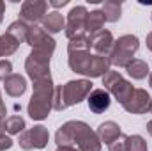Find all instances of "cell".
I'll return each instance as SVG.
<instances>
[{
    "instance_id": "cell-1",
    "label": "cell",
    "mask_w": 152,
    "mask_h": 151,
    "mask_svg": "<svg viewBox=\"0 0 152 151\" xmlns=\"http://www.w3.org/2000/svg\"><path fill=\"white\" fill-rule=\"evenodd\" d=\"M57 146H73L78 151H101V141L83 121H67L55 133Z\"/></svg>"
},
{
    "instance_id": "cell-2",
    "label": "cell",
    "mask_w": 152,
    "mask_h": 151,
    "mask_svg": "<svg viewBox=\"0 0 152 151\" xmlns=\"http://www.w3.org/2000/svg\"><path fill=\"white\" fill-rule=\"evenodd\" d=\"M53 93L55 85L51 76L34 82V94L28 103V115L34 121H42L50 115V110L53 109Z\"/></svg>"
},
{
    "instance_id": "cell-3",
    "label": "cell",
    "mask_w": 152,
    "mask_h": 151,
    "mask_svg": "<svg viewBox=\"0 0 152 151\" xmlns=\"http://www.w3.org/2000/svg\"><path fill=\"white\" fill-rule=\"evenodd\" d=\"M92 93L90 80H71L64 85H57L53 93V109L64 110L71 105H78Z\"/></svg>"
},
{
    "instance_id": "cell-4",
    "label": "cell",
    "mask_w": 152,
    "mask_h": 151,
    "mask_svg": "<svg viewBox=\"0 0 152 151\" xmlns=\"http://www.w3.org/2000/svg\"><path fill=\"white\" fill-rule=\"evenodd\" d=\"M67 64L75 73L87 75L90 78L104 76V73L110 70L108 57L96 55V53H90V52H71Z\"/></svg>"
},
{
    "instance_id": "cell-5",
    "label": "cell",
    "mask_w": 152,
    "mask_h": 151,
    "mask_svg": "<svg viewBox=\"0 0 152 151\" xmlns=\"http://www.w3.org/2000/svg\"><path fill=\"white\" fill-rule=\"evenodd\" d=\"M140 48V39L133 34H126V36H120L113 43V48L108 55V61H110V66H117V68H126L134 57V53L138 52Z\"/></svg>"
},
{
    "instance_id": "cell-6",
    "label": "cell",
    "mask_w": 152,
    "mask_h": 151,
    "mask_svg": "<svg viewBox=\"0 0 152 151\" xmlns=\"http://www.w3.org/2000/svg\"><path fill=\"white\" fill-rule=\"evenodd\" d=\"M103 85H104V89L108 93L113 94L115 100L120 105H124L131 98V94L134 93V87L131 85V82H127L118 71H113V70H108L104 73V76H103Z\"/></svg>"
},
{
    "instance_id": "cell-7",
    "label": "cell",
    "mask_w": 152,
    "mask_h": 151,
    "mask_svg": "<svg viewBox=\"0 0 152 151\" xmlns=\"http://www.w3.org/2000/svg\"><path fill=\"white\" fill-rule=\"evenodd\" d=\"M51 55L53 53L48 52V50H36V48H32L30 55L25 61V70H27L28 76L32 78V82L50 76V59H51Z\"/></svg>"
},
{
    "instance_id": "cell-8",
    "label": "cell",
    "mask_w": 152,
    "mask_h": 151,
    "mask_svg": "<svg viewBox=\"0 0 152 151\" xmlns=\"http://www.w3.org/2000/svg\"><path fill=\"white\" fill-rule=\"evenodd\" d=\"M48 141H50V133H48V128L37 124L34 128H28L25 132L20 133V139H18V144L21 150H42L48 146Z\"/></svg>"
},
{
    "instance_id": "cell-9",
    "label": "cell",
    "mask_w": 152,
    "mask_h": 151,
    "mask_svg": "<svg viewBox=\"0 0 152 151\" xmlns=\"http://www.w3.org/2000/svg\"><path fill=\"white\" fill-rule=\"evenodd\" d=\"M87 16H88V11L83 5H76L69 11L67 23H66V36L69 39L88 36L87 34Z\"/></svg>"
},
{
    "instance_id": "cell-10",
    "label": "cell",
    "mask_w": 152,
    "mask_h": 151,
    "mask_svg": "<svg viewBox=\"0 0 152 151\" xmlns=\"http://www.w3.org/2000/svg\"><path fill=\"white\" fill-rule=\"evenodd\" d=\"M46 9H48V2L44 0H27L21 4L20 20L34 25L36 21H42V18L46 16Z\"/></svg>"
},
{
    "instance_id": "cell-11",
    "label": "cell",
    "mask_w": 152,
    "mask_h": 151,
    "mask_svg": "<svg viewBox=\"0 0 152 151\" xmlns=\"http://www.w3.org/2000/svg\"><path fill=\"white\" fill-rule=\"evenodd\" d=\"M27 43L36 50H48L51 53L55 52V39L51 38L42 27H37V25L30 27L28 36H27Z\"/></svg>"
},
{
    "instance_id": "cell-12",
    "label": "cell",
    "mask_w": 152,
    "mask_h": 151,
    "mask_svg": "<svg viewBox=\"0 0 152 151\" xmlns=\"http://www.w3.org/2000/svg\"><path fill=\"white\" fill-rule=\"evenodd\" d=\"M151 105V96L145 89H134V93L131 94V98L122 105L124 110L129 114H145L149 110Z\"/></svg>"
},
{
    "instance_id": "cell-13",
    "label": "cell",
    "mask_w": 152,
    "mask_h": 151,
    "mask_svg": "<svg viewBox=\"0 0 152 151\" xmlns=\"http://www.w3.org/2000/svg\"><path fill=\"white\" fill-rule=\"evenodd\" d=\"M113 36L110 30H99L96 34L90 36V48L96 52V55H103V57H108L112 48H113Z\"/></svg>"
},
{
    "instance_id": "cell-14",
    "label": "cell",
    "mask_w": 152,
    "mask_h": 151,
    "mask_svg": "<svg viewBox=\"0 0 152 151\" xmlns=\"http://www.w3.org/2000/svg\"><path fill=\"white\" fill-rule=\"evenodd\" d=\"M87 103H88V109L94 114H103L104 110H108L112 100H110V93L106 89H94L88 98H87Z\"/></svg>"
},
{
    "instance_id": "cell-15",
    "label": "cell",
    "mask_w": 152,
    "mask_h": 151,
    "mask_svg": "<svg viewBox=\"0 0 152 151\" xmlns=\"http://www.w3.org/2000/svg\"><path fill=\"white\" fill-rule=\"evenodd\" d=\"M4 89L9 96L12 98H20L25 91H27V80L25 76L18 75V73H12L4 80Z\"/></svg>"
},
{
    "instance_id": "cell-16",
    "label": "cell",
    "mask_w": 152,
    "mask_h": 151,
    "mask_svg": "<svg viewBox=\"0 0 152 151\" xmlns=\"http://www.w3.org/2000/svg\"><path fill=\"white\" fill-rule=\"evenodd\" d=\"M96 135H97V139H99L101 142H104V144L110 146L113 141H117V139L122 135V132H120V126H118L117 123H113V121H106V123L99 124Z\"/></svg>"
},
{
    "instance_id": "cell-17",
    "label": "cell",
    "mask_w": 152,
    "mask_h": 151,
    "mask_svg": "<svg viewBox=\"0 0 152 151\" xmlns=\"http://www.w3.org/2000/svg\"><path fill=\"white\" fill-rule=\"evenodd\" d=\"M42 29H44L48 34H57V32H60L62 29H66V20H64V16H62L58 11L48 13V14L42 18Z\"/></svg>"
},
{
    "instance_id": "cell-18",
    "label": "cell",
    "mask_w": 152,
    "mask_h": 151,
    "mask_svg": "<svg viewBox=\"0 0 152 151\" xmlns=\"http://www.w3.org/2000/svg\"><path fill=\"white\" fill-rule=\"evenodd\" d=\"M126 70H127L129 76L134 78V80H143L145 76L149 75V64L145 61H142V59H133L126 66Z\"/></svg>"
},
{
    "instance_id": "cell-19",
    "label": "cell",
    "mask_w": 152,
    "mask_h": 151,
    "mask_svg": "<svg viewBox=\"0 0 152 151\" xmlns=\"http://www.w3.org/2000/svg\"><path fill=\"white\" fill-rule=\"evenodd\" d=\"M28 30H30V27H28L25 21L18 20V21H12V23L9 25L7 34H9L11 38H14L18 43H25V41H27V36H28Z\"/></svg>"
},
{
    "instance_id": "cell-20",
    "label": "cell",
    "mask_w": 152,
    "mask_h": 151,
    "mask_svg": "<svg viewBox=\"0 0 152 151\" xmlns=\"http://www.w3.org/2000/svg\"><path fill=\"white\" fill-rule=\"evenodd\" d=\"M104 21H106V20H104V16H103L101 11H92V13H88V16H87V34L92 36V34L103 30Z\"/></svg>"
},
{
    "instance_id": "cell-21",
    "label": "cell",
    "mask_w": 152,
    "mask_h": 151,
    "mask_svg": "<svg viewBox=\"0 0 152 151\" xmlns=\"http://www.w3.org/2000/svg\"><path fill=\"white\" fill-rule=\"evenodd\" d=\"M103 16L106 21H117L120 18V13H122V4L120 2H115V0H108L103 4V9H101Z\"/></svg>"
},
{
    "instance_id": "cell-22",
    "label": "cell",
    "mask_w": 152,
    "mask_h": 151,
    "mask_svg": "<svg viewBox=\"0 0 152 151\" xmlns=\"http://www.w3.org/2000/svg\"><path fill=\"white\" fill-rule=\"evenodd\" d=\"M25 119L21 117V115H9L7 119H4V130L7 132V133H21V132H25Z\"/></svg>"
},
{
    "instance_id": "cell-23",
    "label": "cell",
    "mask_w": 152,
    "mask_h": 151,
    "mask_svg": "<svg viewBox=\"0 0 152 151\" xmlns=\"http://www.w3.org/2000/svg\"><path fill=\"white\" fill-rule=\"evenodd\" d=\"M20 43L14 38H11L7 32L0 36V57H7V55H12L16 50H18Z\"/></svg>"
},
{
    "instance_id": "cell-24",
    "label": "cell",
    "mask_w": 152,
    "mask_h": 151,
    "mask_svg": "<svg viewBox=\"0 0 152 151\" xmlns=\"http://www.w3.org/2000/svg\"><path fill=\"white\" fill-rule=\"evenodd\" d=\"M67 52H90V36H80V38L69 39Z\"/></svg>"
},
{
    "instance_id": "cell-25",
    "label": "cell",
    "mask_w": 152,
    "mask_h": 151,
    "mask_svg": "<svg viewBox=\"0 0 152 151\" xmlns=\"http://www.w3.org/2000/svg\"><path fill=\"white\" fill-rule=\"evenodd\" d=\"M147 142L142 135H131L127 137V151H147Z\"/></svg>"
},
{
    "instance_id": "cell-26",
    "label": "cell",
    "mask_w": 152,
    "mask_h": 151,
    "mask_svg": "<svg viewBox=\"0 0 152 151\" xmlns=\"http://www.w3.org/2000/svg\"><path fill=\"white\" fill-rule=\"evenodd\" d=\"M110 151H127V135H120L117 141H113L110 146H108Z\"/></svg>"
},
{
    "instance_id": "cell-27",
    "label": "cell",
    "mask_w": 152,
    "mask_h": 151,
    "mask_svg": "<svg viewBox=\"0 0 152 151\" xmlns=\"http://www.w3.org/2000/svg\"><path fill=\"white\" fill-rule=\"evenodd\" d=\"M9 75H12V64H11V61L2 59L0 61V80L4 82Z\"/></svg>"
},
{
    "instance_id": "cell-28",
    "label": "cell",
    "mask_w": 152,
    "mask_h": 151,
    "mask_svg": "<svg viewBox=\"0 0 152 151\" xmlns=\"http://www.w3.org/2000/svg\"><path fill=\"white\" fill-rule=\"evenodd\" d=\"M12 139L11 137H7V135H0V151H7V150H11L12 148Z\"/></svg>"
},
{
    "instance_id": "cell-29",
    "label": "cell",
    "mask_w": 152,
    "mask_h": 151,
    "mask_svg": "<svg viewBox=\"0 0 152 151\" xmlns=\"http://www.w3.org/2000/svg\"><path fill=\"white\" fill-rule=\"evenodd\" d=\"M50 4H51L53 7H64V5H67L69 2H67V0H62V2H60V0H58V2H55V0H51Z\"/></svg>"
},
{
    "instance_id": "cell-30",
    "label": "cell",
    "mask_w": 152,
    "mask_h": 151,
    "mask_svg": "<svg viewBox=\"0 0 152 151\" xmlns=\"http://www.w3.org/2000/svg\"><path fill=\"white\" fill-rule=\"evenodd\" d=\"M4 115H5V103H4L2 94H0V117H4Z\"/></svg>"
},
{
    "instance_id": "cell-31",
    "label": "cell",
    "mask_w": 152,
    "mask_h": 151,
    "mask_svg": "<svg viewBox=\"0 0 152 151\" xmlns=\"http://www.w3.org/2000/svg\"><path fill=\"white\" fill-rule=\"evenodd\" d=\"M57 151H78L76 148H73V146H58L57 148Z\"/></svg>"
},
{
    "instance_id": "cell-32",
    "label": "cell",
    "mask_w": 152,
    "mask_h": 151,
    "mask_svg": "<svg viewBox=\"0 0 152 151\" xmlns=\"http://www.w3.org/2000/svg\"><path fill=\"white\" fill-rule=\"evenodd\" d=\"M145 43H147V48L152 52V32L151 34H147V39H145Z\"/></svg>"
},
{
    "instance_id": "cell-33",
    "label": "cell",
    "mask_w": 152,
    "mask_h": 151,
    "mask_svg": "<svg viewBox=\"0 0 152 151\" xmlns=\"http://www.w3.org/2000/svg\"><path fill=\"white\" fill-rule=\"evenodd\" d=\"M4 11H5V4L0 0V23H2V20H4Z\"/></svg>"
},
{
    "instance_id": "cell-34",
    "label": "cell",
    "mask_w": 152,
    "mask_h": 151,
    "mask_svg": "<svg viewBox=\"0 0 152 151\" xmlns=\"http://www.w3.org/2000/svg\"><path fill=\"white\" fill-rule=\"evenodd\" d=\"M147 132L152 135V121H149V123H147Z\"/></svg>"
},
{
    "instance_id": "cell-35",
    "label": "cell",
    "mask_w": 152,
    "mask_h": 151,
    "mask_svg": "<svg viewBox=\"0 0 152 151\" xmlns=\"http://www.w3.org/2000/svg\"><path fill=\"white\" fill-rule=\"evenodd\" d=\"M2 132H4V119L0 117V135H2Z\"/></svg>"
},
{
    "instance_id": "cell-36",
    "label": "cell",
    "mask_w": 152,
    "mask_h": 151,
    "mask_svg": "<svg viewBox=\"0 0 152 151\" xmlns=\"http://www.w3.org/2000/svg\"><path fill=\"white\" fill-rule=\"evenodd\" d=\"M149 112L152 114V98H151V105H149Z\"/></svg>"
},
{
    "instance_id": "cell-37",
    "label": "cell",
    "mask_w": 152,
    "mask_h": 151,
    "mask_svg": "<svg viewBox=\"0 0 152 151\" xmlns=\"http://www.w3.org/2000/svg\"><path fill=\"white\" fill-rule=\"evenodd\" d=\"M149 84H151V87H152V73L149 75Z\"/></svg>"
},
{
    "instance_id": "cell-38",
    "label": "cell",
    "mask_w": 152,
    "mask_h": 151,
    "mask_svg": "<svg viewBox=\"0 0 152 151\" xmlns=\"http://www.w3.org/2000/svg\"><path fill=\"white\" fill-rule=\"evenodd\" d=\"M151 20H152V14H151Z\"/></svg>"
}]
</instances>
